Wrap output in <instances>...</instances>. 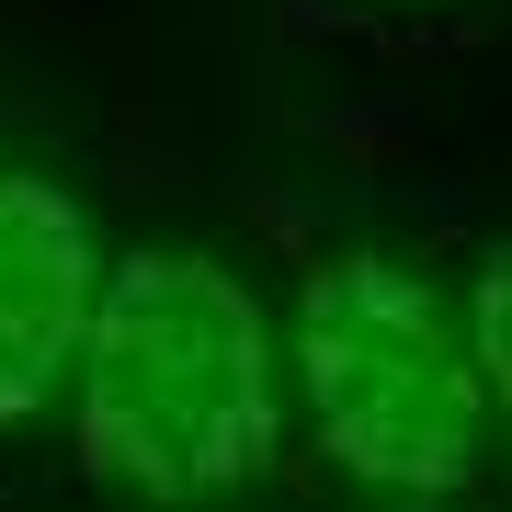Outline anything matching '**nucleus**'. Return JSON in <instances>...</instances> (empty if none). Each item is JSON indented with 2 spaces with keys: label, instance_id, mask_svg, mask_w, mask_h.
Returning a JSON list of instances; mask_svg holds the SVG:
<instances>
[{
  "label": "nucleus",
  "instance_id": "f257e3e1",
  "mask_svg": "<svg viewBox=\"0 0 512 512\" xmlns=\"http://www.w3.org/2000/svg\"><path fill=\"white\" fill-rule=\"evenodd\" d=\"M80 478L126 501H217L285 456V342L262 296L194 239H137L103 262L69 365Z\"/></svg>",
  "mask_w": 512,
  "mask_h": 512
},
{
  "label": "nucleus",
  "instance_id": "f03ea898",
  "mask_svg": "<svg viewBox=\"0 0 512 512\" xmlns=\"http://www.w3.org/2000/svg\"><path fill=\"white\" fill-rule=\"evenodd\" d=\"M296 399L330 467L399 501H456L490 456L467 319L399 251H319L296 274Z\"/></svg>",
  "mask_w": 512,
  "mask_h": 512
},
{
  "label": "nucleus",
  "instance_id": "7ed1b4c3",
  "mask_svg": "<svg viewBox=\"0 0 512 512\" xmlns=\"http://www.w3.org/2000/svg\"><path fill=\"white\" fill-rule=\"evenodd\" d=\"M92 285H103V239L80 217V194L0 160V433H23V421H46V399H69Z\"/></svg>",
  "mask_w": 512,
  "mask_h": 512
},
{
  "label": "nucleus",
  "instance_id": "20e7f679",
  "mask_svg": "<svg viewBox=\"0 0 512 512\" xmlns=\"http://www.w3.org/2000/svg\"><path fill=\"white\" fill-rule=\"evenodd\" d=\"M467 319V353H478V387H490V421H512V239H490L478 251V274L456 296Z\"/></svg>",
  "mask_w": 512,
  "mask_h": 512
}]
</instances>
